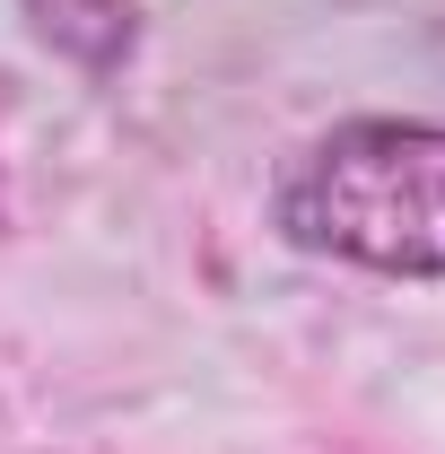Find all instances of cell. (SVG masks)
<instances>
[{
	"label": "cell",
	"instance_id": "obj_1",
	"mask_svg": "<svg viewBox=\"0 0 445 454\" xmlns=\"http://www.w3.org/2000/svg\"><path fill=\"white\" fill-rule=\"evenodd\" d=\"M262 227L306 262L367 280H445V122L340 114L288 149L262 192Z\"/></svg>",
	"mask_w": 445,
	"mask_h": 454
},
{
	"label": "cell",
	"instance_id": "obj_2",
	"mask_svg": "<svg viewBox=\"0 0 445 454\" xmlns=\"http://www.w3.org/2000/svg\"><path fill=\"white\" fill-rule=\"evenodd\" d=\"M18 18L44 53H61L88 79H113L140 53V0H18Z\"/></svg>",
	"mask_w": 445,
	"mask_h": 454
}]
</instances>
